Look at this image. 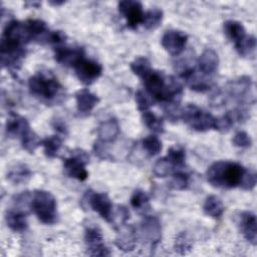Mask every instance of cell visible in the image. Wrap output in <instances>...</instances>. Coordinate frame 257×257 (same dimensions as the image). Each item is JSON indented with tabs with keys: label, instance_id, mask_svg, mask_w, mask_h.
I'll return each instance as SVG.
<instances>
[{
	"label": "cell",
	"instance_id": "6da1fadb",
	"mask_svg": "<svg viewBox=\"0 0 257 257\" xmlns=\"http://www.w3.org/2000/svg\"><path fill=\"white\" fill-rule=\"evenodd\" d=\"M247 169L236 162L218 161L207 170V181L215 188L233 189L241 186Z\"/></svg>",
	"mask_w": 257,
	"mask_h": 257
},
{
	"label": "cell",
	"instance_id": "7a4b0ae2",
	"mask_svg": "<svg viewBox=\"0 0 257 257\" xmlns=\"http://www.w3.org/2000/svg\"><path fill=\"white\" fill-rule=\"evenodd\" d=\"M29 92L46 103L58 102L62 99L63 87L49 71H38L28 79Z\"/></svg>",
	"mask_w": 257,
	"mask_h": 257
},
{
	"label": "cell",
	"instance_id": "3957f363",
	"mask_svg": "<svg viewBox=\"0 0 257 257\" xmlns=\"http://www.w3.org/2000/svg\"><path fill=\"white\" fill-rule=\"evenodd\" d=\"M30 208L43 224L52 225L57 222V204L50 192L35 190L31 195Z\"/></svg>",
	"mask_w": 257,
	"mask_h": 257
},
{
	"label": "cell",
	"instance_id": "277c9868",
	"mask_svg": "<svg viewBox=\"0 0 257 257\" xmlns=\"http://www.w3.org/2000/svg\"><path fill=\"white\" fill-rule=\"evenodd\" d=\"M180 117L196 132H207L214 128L216 118L210 112L203 110L193 103H189L182 108Z\"/></svg>",
	"mask_w": 257,
	"mask_h": 257
},
{
	"label": "cell",
	"instance_id": "5b68a950",
	"mask_svg": "<svg viewBox=\"0 0 257 257\" xmlns=\"http://www.w3.org/2000/svg\"><path fill=\"white\" fill-rule=\"evenodd\" d=\"M89 157L82 150H75L68 158L63 160L64 173L69 177L83 182L87 179L88 173L86 171V164Z\"/></svg>",
	"mask_w": 257,
	"mask_h": 257
},
{
	"label": "cell",
	"instance_id": "8992f818",
	"mask_svg": "<svg viewBox=\"0 0 257 257\" xmlns=\"http://www.w3.org/2000/svg\"><path fill=\"white\" fill-rule=\"evenodd\" d=\"M146 91L155 99L164 102L168 90L169 76L164 72L152 70L147 76L143 78Z\"/></svg>",
	"mask_w": 257,
	"mask_h": 257
},
{
	"label": "cell",
	"instance_id": "52a82bcc",
	"mask_svg": "<svg viewBox=\"0 0 257 257\" xmlns=\"http://www.w3.org/2000/svg\"><path fill=\"white\" fill-rule=\"evenodd\" d=\"M83 200H85L84 202L88 205V207L96 212L102 219L108 223L110 222L113 206L107 194L89 190L85 193Z\"/></svg>",
	"mask_w": 257,
	"mask_h": 257
},
{
	"label": "cell",
	"instance_id": "ba28073f",
	"mask_svg": "<svg viewBox=\"0 0 257 257\" xmlns=\"http://www.w3.org/2000/svg\"><path fill=\"white\" fill-rule=\"evenodd\" d=\"M84 243L87 254L90 256H108L110 252L104 244L101 231L95 226H89L84 232Z\"/></svg>",
	"mask_w": 257,
	"mask_h": 257
},
{
	"label": "cell",
	"instance_id": "9c48e42d",
	"mask_svg": "<svg viewBox=\"0 0 257 257\" xmlns=\"http://www.w3.org/2000/svg\"><path fill=\"white\" fill-rule=\"evenodd\" d=\"M76 77L84 84H91L102 73V65L93 60L83 57L74 66Z\"/></svg>",
	"mask_w": 257,
	"mask_h": 257
},
{
	"label": "cell",
	"instance_id": "30bf717a",
	"mask_svg": "<svg viewBox=\"0 0 257 257\" xmlns=\"http://www.w3.org/2000/svg\"><path fill=\"white\" fill-rule=\"evenodd\" d=\"M117 7L119 13L126 20L127 27L136 29L140 24L143 23L145 12L143 10V5L141 2L134 0L119 1Z\"/></svg>",
	"mask_w": 257,
	"mask_h": 257
},
{
	"label": "cell",
	"instance_id": "8fae6325",
	"mask_svg": "<svg viewBox=\"0 0 257 257\" xmlns=\"http://www.w3.org/2000/svg\"><path fill=\"white\" fill-rule=\"evenodd\" d=\"M187 41L188 35L185 32L177 29L167 30L161 39L162 46L165 48V50L174 56L180 55L184 51Z\"/></svg>",
	"mask_w": 257,
	"mask_h": 257
},
{
	"label": "cell",
	"instance_id": "7c38bea8",
	"mask_svg": "<svg viewBox=\"0 0 257 257\" xmlns=\"http://www.w3.org/2000/svg\"><path fill=\"white\" fill-rule=\"evenodd\" d=\"M140 236L152 246H156L162 239L160 220L155 216L144 217L140 224Z\"/></svg>",
	"mask_w": 257,
	"mask_h": 257
},
{
	"label": "cell",
	"instance_id": "4fadbf2b",
	"mask_svg": "<svg viewBox=\"0 0 257 257\" xmlns=\"http://www.w3.org/2000/svg\"><path fill=\"white\" fill-rule=\"evenodd\" d=\"M55 60L61 65L74 66L80 59L84 57V49L79 46L69 47V46H56L54 53Z\"/></svg>",
	"mask_w": 257,
	"mask_h": 257
},
{
	"label": "cell",
	"instance_id": "5bb4252c",
	"mask_svg": "<svg viewBox=\"0 0 257 257\" xmlns=\"http://www.w3.org/2000/svg\"><path fill=\"white\" fill-rule=\"evenodd\" d=\"M252 86V80L249 76H241L231 80L227 85V93L240 103H244L248 99V94Z\"/></svg>",
	"mask_w": 257,
	"mask_h": 257
},
{
	"label": "cell",
	"instance_id": "9a60e30c",
	"mask_svg": "<svg viewBox=\"0 0 257 257\" xmlns=\"http://www.w3.org/2000/svg\"><path fill=\"white\" fill-rule=\"evenodd\" d=\"M239 228L244 238L251 244L256 245L257 243V220L254 213L245 211L240 214L239 217Z\"/></svg>",
	"mask_w": 257,
	"mask_h": 257
},
{
	"label": "cell",
	"instance_id": "2e32d148",
	"mask_svg": "<svg viewBox=\"0 0 257 257\" xmlns=\"http://www.w3.org/2000/svg\"><path fill=\"white\" fill-rule=\"evenodd\" d=\"M124 225L120 226V230L115 238V245L123 252H131L136 248L138 234L133 226Z\"/></svg>",
	"mask_w": 257,
	"mask_h": 257
},
{
	"label": "cell",
	"instance_id": "e0dca14e",
	"mask_svg": "<svg viewBox=\"0 0 257 257\" xmlns=\"http://www.w3.org/2000/svg\"><path fill=\"white\" fill-rule=\"evenodd\" d=\"M197 64L199 67V71L203 74L210 76L214 72H216L219 65V56L218 53L212 49H205L202 54L198 57Z\"/></svg>",
	"mask_w": 257,
	"mask_h": 257
},
{
	"label": "cell",
	"instance_id": "ac0fdd59",
	"mask_svg": "<svg viewBox=\"0 0 257 257\" xmlns=\"http://www.w3.org/2000/svg\"><path fill=\"white\" fill-rule=\"evenodd\" d=\"M5 221L7 226L14 232L22 233L28 227L25 212L18 208L7 210L5 213Z\"/></svg>",
	"mask_w": 257,
	"mask_h": 257
},
{
	"label": "cell",
	"instance_id": "d6986e66",
	"mask_svg": "<svg viewBox=\"0 0 257 257\" xmlns=\"http://www.w3.org/2000/svg\"><path fill=\"white\" fill-rule=\"evenodd\" d=\"M75 100L78 112L81 114H87L95 107L99 98L88 89L83 88L79 89L75 93Z\"/></svg>",
	"mask_w": 257,
	"mask_h": 257
},
{
	"label": "cell",
	"instance_id": "ffe728a7",
	"mask_svg": "<svg viewBox=\"0 0 257 257\" xmlns=\"http://www.w3.org/2000/svg\"><path fill=\"white\" fill-rule=\"evenodd\" d=\"M30 128L28 120L15 113H11L6 121V134L11 138L18 137L19 139Z\"/></svg>",
	"mask_w": 257,
	"mask_h": 257
},
{
	"label": "cell",
	"instance_id": "44dd1931",
	"mask_svg": "<svg viewBox=\"0 0 257 257\" xmlns=\"http://www.w3.org/2000/svg\"><path fill=\"white\" fill-rule=\"evenodd\" d=\"M119 134V124L115 118H109L102 121L97 127L98 141L102 143H111L116 140Z\"/></svg>",
	"mask_w": 257,
	"mask_h": 257
},
{
	"label": "cell",
	"instance_id": "7402d4cb",
	"mask_svg": "<svg viewBox=\"0 0 257 257\" xmlns=\"http://www.w3.org/2000/svg\"><path fill=\"white\" fill-rule=\"evenodd\" d=\"M223 30L227 38L235 44L242 40L247 34L244 25L236 20H227L223 24Z\"/></svg>",
	"mask_w": 257,
	"mask_h": 257
},
{
	"label": "cell",
	"instance_id": "603a6c76",
	"mask_svg": "<svg viewBox=\"0 0 257 257\" xmlns=\"http://www.w3.org/2000/svg\"><path fill=\"white\" fill-rule=\"evenodd\" d=\"M224 210L225 208H224L223 202L219 197L215 195H211L205 199V202L203 205V211L207 216L218 219L223 215Z\"/></svg>",
	"mask_w": 257,
	"mask_h": 257
},
{
	"label": "cell",
	"instance_id": "cb8c5ba5",
	"mask_svg": "<svg viewBox=\"0 0 257 257\" xmlns=\"http://www.w3.org/2000/svg\"><path fill=\"white\" fill-rule=\"evenodd\" d=\"M41 146L43 147L44 155L48 159H53L57 156L62 146V140L59 136H50L41 141Z\"/></svg>",
	"mask_w": 257,
	"mask_h": 257
},
{
	"label": "cell",
	"instance_id": "d4e9b609",
	"mask_svg": "<svg viewBox=\"0 0 257 257\" xmlns=\"http://www.w3.org/2000/svg\"><path fill=\"white\" fill-rule=\"evenodd\" d=\"M235 49L242 57H251L255 54L256 38L254 35H246L242 40L235 44Z\"/></svg>",
	"mask_w": 257,
	"mask_h": 257
},
{
	"label": "cell",
	"instance_id": "484cf974",
	"mask_svg": "<svg viewBox=\"0 0 257 257\" xmlns=\"http://www.w3.org/2000/svg\"><path fill=\"white\" fill-rule=\"evenodd\" d=\"M142 120L144 124L151 131L157 134H162L165 131L164 121L161 117H159L154 112L148 110H145L142 112Z\"/></svg>",
	"mask_w": 257,
	"mask_h": 257
},
{
	"label": "cell",
	"instance_id": "4316f807",
	"mask_svg": "<svg viewBox=\"0 0 257 257\" xmlns=\"http://www.w3.org/2000/svg\"><path fill=\"white\" fill-rule=\"evenodd\" d=\"M163 16H164V13L161 9L152 8L144 13V18H143L142 24L144 25V27L146 29H149V30L155 29L161 24V22L163 20Z\"/></svg>",
	"mask_w": 257,
	"mask_h": 257
},
{
	"label": "cell",
	"instance_id": "83f0119b",
	"mask_svg": "<svg viewBox=\"0 0 257 257\" xmlns=\"http://www.w3.org/2000/svg\"><path fill=\"white\" fill-rule=\"evenodd\" d=\"M131 205L138 212H146L150 208V197L143 190H136L131 197Z\"/></svg>",
	"mask_w": 257,
	"mask_h": 257
},
{
	"label": "cell",
	"instance_id": "f1b7e54d",
	"mask_svg": "<svg viewBox=\"0 0 257 257\" xmlns=\"http://www.w3.org/2000/svg\"><path fill=\"white\" fill-rule=\"evenodd\" d=\"M132 71L142 79L147 76L153 69L150 60L145 56H138L131 62Z\"/></svg>",
	"mask_w": 257,
	"mask_h": 257
},
{
	"label": "cell",
	"instance_id": "f546056e",
	"mask_svg": "<svg viewBox=\"0 0 257 257\" xmlns=\"http://www.w3.org/2000/svg\"><path fill=\"white\" fill-rule=\"evenodd\" d=\"M31 177V171L24 165H17L9 171L7 179L14 184L26 182Z\"/></svg>",
	"mask_w": 257,
	"mask_h": 257
},
{
	"label": "cell",
	"instance_id": "4dcf8cb0",
	"mask_svg": "<svg viewBox=\"0 0 257 257\" xmlns=\"http://www.w3.org/2000/svg\"><path fill=\"white\" fill-rule=\"evenodd\" d=\"M20 142H21L22 148L30 154H32L39 145H41V140L31 128H29L20 138Z\"/></svg>",
	"mask_w": 257,
	"mask_h": 257
},
{
	"label": "cell",
	"instance_id": "1f68e13d",
	"mask_svg": "<svg viewBox=\"0 0 257 257\" xmlns=\"http://www.w3.org/2000/svg\"><path fill=\"white\" fill-rule=\"evenodd\" d=\"M166 158L174 166V168H176V167L179 168V167H182L185 163L186 153L182 147L175 146V147H171L168 150Z\"/></svg>",
	"mask_w": 257,
	"mask_h": 257
},
{
	"label": "cell",
	"instance_id": "d6a6232c",
	"mask_svg": "<svg viewBox=\"0 0 257 257\" xmlns=\"http://www.w3.org/2000/svg\"><path fill=\"white\" fill-rule=\"evenodd\" d=\"M142 147L150 156H156L162 151V142L157 136H148L142 141Z\"/></svg>",
	"mask_w": 257,
	"mask_h": 257
},
{
	"label": "cell",
	"instance_id": "836d02e7",
	"mask_svg": "<svg viewBox=\"0 0 257 257\" xmlns=\"http://www.w3.org/2000/svg\"><path fill=\"white\" fill-rule=\"evenodd\" d=\"M174 166L168 161V159L165 158H161L159 159L154 167H153V173L155 174V176L159 177V178H165L167 176H169L173 170H174Z\"/></svg>",
	"mask_w": 257,
	"mask_h": 257
},
{
	"label": "cell",
	"instance_id": "e575fe53",
	"mask_svg": "<svg viewBox=\"0 0 257 257\" xmlns=\"http://www.w3.org/2000/svg\"><path fill=\"white\" fill-rule=\"evenodd\" d=\"M234 122H235V119H234L231 111H228L224 115L215 118L214 128L221 133H227L234 125Z\"/></svg>",
	"mask_w": 257,
	"mask_h": 257
},
{
	"label": "cell",
	"instance_id": "d590c367",
	"mask_svg": "<svg viewBox=\"0 0 257 257\" xmlns=\"http://www.w3.org/2000/svg\"><path fill=\"white\" fill-rule=\"evenodd\" d=\"M135 99H136L137 106L141 111L148 110L155 102V99L147 91H144L141 89L136 92Z\"/></svg>",
	"mask_w": 257,
	"mask_h": 257
},
{
	"label": "cell",
	"instance_id": "8d00e7d4",
	"mask_svg": "<svg viewBox=\"0 0 257 257\" xmlns=\"http://www.w3.org/2000/svg\"><path fill=\"white\" fill-rule=\"evenodd\" d=\"M130 218V212L128 210L123 206H117L115 210H112L110 222L114 226H122L125 224V222Z\"/></svg>",
	"mask_w": 257,
	"mask_h": 257
},
{
	"label": "cell",
	"instance_id": "74e56055",
	"mask_svg": "<svg viewBox=\"0 0 257 257\" xmlns=\"http://www.w3.org/2000/svg\"><path fill=\"white\" fill-rule=\"evenodd\" d=\"M189 175L184 171H176L173 173L171 180V187L175 190H184L189 185Z\"/></svg>",
	"mask_w": 257,
	"mask_h": 257
},
{
	"label": "cell",
	"instance_id": "f35d334b",
	"mask_svg": "<svg viewBox=\"0 0 257 257\" xmlns=\"http://www.w3.org/2000/svg\"><path fill=\"white\" fill-rule=\"evenodd\" d=\"M192 248V242L185 232L180 233L175 241V251L184 255L187 254Z\"/></svg>",
	"mask_w": 257,
	"mask_h": 257
},
{
	"label": "cell",
	"instance_id": "ab89813d",
	"mask_svg": "<svg viewBox=\"0 0 257 257\" xmlns=\"http://www.w3.org/2000/svg\"><path fill=\"white\" fill-rule=\"evenodd\" d=\"M232 144L237 148L247 149L252 146V140L246 132L239 131L234 135L232 139Z\"/></svg>",
	"mask_w": 257,
	"mask_h": 257
},
{
	"label": "cell",
	"instance_id": "60d3db41",
	"mask_svg": "<svg viewBox=\"0 0 257 257\" xmlns=\"http://www.w3.org/2000/svg\"><path fill=\"white\" fill-rule=\"evenodd\" d=\"M255 185H256V174L254 171L247 169L240 188L243 190H252L255 187Z\"/></svg>",
	"mask_w": 257,
	"mask_h": 257
},
{
	"label": "cell",
	"instance_id": "b9f144b4",
	"mask_svg": "<svg viewBox=\"0 0 257 257\" xmlns=\"http://www.w3.org/2000/svg\"><path fill=\"white\" fill-rule=\"evenodd\" d=\"M65 39H66V35L63 31H60V30L50 31L47 43H51L56 46H60L65 42Z\"/></svg>",
	"mask_w": 257,
	"mask_h": 257
},
{
	"label": "cell",
	"instance_id": "7bdbcfd3",
	"mask_svg": "<svg viewBox=\"0 0 257 257\" xmlns=\"http://www.w3.org/2000/svg\"><path fill=\"white\" fill-rule=\"evenodd\" d=\"M93 151H94L95 155H96L99 159L106 160V159H109V158H110L109 153H108V150H107V148H106V144H105V143H102V142H100V141H98V140L94 143Z\"/></svg>",
	"mask_w": 257,
	"mask_h": 257
},
{
	"label": "cell",
	"instance_id": "ee69618b",
	"mask_svg": "<svg viewBox=\"0 0 257 257\" xmlns=\"http://www.w3.org/2000/svg\"><path fill=\"white\" fill-rule=\"evenodd\" d=\"M53 126H54V128H55L57 132H59L60 134H66L67 128H66V125H65V123H64L63 121H61V120H55L54 123H53Z\"/></svg>",
	"mask_w": 257,
	"mask_h": 257
},
{
	"label": "cell",
	"instance_id": "f6af8a7d",
	"mask_svg": "<svg viewBox=\"0 0 257 257\" xmlns=\"http://www.w3.org/2000/svg\"><path fill=\"white\" fill-rule=\"evenodd\" d=\"M49 3H50V4H52V5L57 6V5H61V4H63V3H64V1H50Z\"/></svg>",
	"mask_w": 257,
	"mask_h": 257
}]
</instances>
